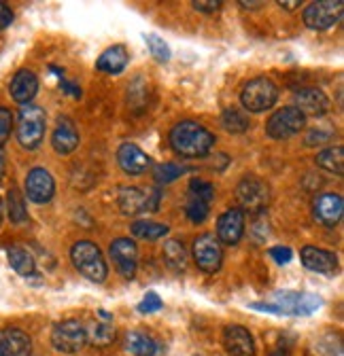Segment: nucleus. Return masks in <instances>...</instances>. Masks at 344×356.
<instances>
[{"label":"nucleus","instance_id":"f257e3e1","mask_svg":"<svg viewBox=\"0 0 344 356\" xmlns=\"http://www.w3.org/2000/svg\"><path fill=\"white\" fill-rule=\"evenodd\" d=\"M170 147L185 159H198L212 151L214 136L196 121H181L170 129Z\"/></svg>","mask_w":344,"mask_h":356},{"label":"nucleus","instance_id":"f03ea898","mask_svg":"<svg viewBox=\"0 0 344 356\" xmlns=\"http://www.w3.org/2000/svg\"><path fill=\"white\" fill-rule=\"evenodd\" d=\"M251 307L279 316H311L313 312L321 307V299L311 293L279 291L274 293V299L270 303H251Z\"/></svg>","mask_w":344,"mask_h":356},{"label":"nucleus","instance_id":"7ed1b4c3","mask_svg":"<svg viewBox=\"0 0 344 356\" xmlns=\"http://www.w3.org/2000/svg\"><path fill=\"white\" fill-rule=\"evenodd\" d=\"M70 259L77 267V272L85 276L92 282H104L109 276V267L102 257V250L90 242V240H81L70 248Z\"/></svg>","mask_w":344,"mask_h":356},{"label":"nucleus","instance_id":"20e7f679","mask_svg":"<svg viewBox=\"0 0 344 356\" xmlns=\"http://www.w3.org/2000/svg\"><path fill=\"white\" fill-rule=\"evenodd\" d=\"M47 117L45 111L36 104H24L17 115V140L24 149L34 151L45 138Z\"/></svg>","mask_w":344,"mask_h":356},{"label":"nucleus","instance_id":"39448f33","mask_svg":"<svg viewBox=\"0 0 344 356\" xmlns=\"http://www.w3.org/2000/svg\"><path fill=\"white\" fill-rule=\"evenodd\" d=\"M279 100V87L268 76L251 79L240 92V102L249 113H266Z\"/></svg>","mask_w":344,"mask_h":356},{"label":"nucleus","instance_id":"423d86ee","mask_svg":"<svg viewBox=\"0 0 344 356\" xmlns=\"http://www.w3.org/2000/svg\"><path fill=\"white\" fill-rule=\"evenodd\" d=\"M270 185L260 176H244L236 187V200L242 206L240 210L262 212L270 204Z\"/></svg>","mask_w":344,"mask_h":356},{"label":"nucleus","instance_id":"0eeeda50","mask_svg":"<svg viewBox=\"0 0 344 356\" xmlns=\"http://www.w3.org/2000/svg\"><path fill=\"white\" fill-rule=\"evenodd\" d=\"M52 343L58 352L64 354H77L88 343V329L77 318L62 321L52 331Z\"/></svg>","mask_w":344,"mask_h":356},{"label":"nucleus","instance_id":"6e6552de","mask_svg":"<svg viewBox=\"0 0 344 356\" xmlns=\"http://www.w3.org/2000/svg\"><path fill=\"white\" fill-rule=\"evenodd\" d=\"M306 127V117L295 106H285L270 115L266 123V134L274 140H287Z\"/></svg>","mask_w":344,"mask_h":356},{"label":"nucleus","instance_id":"1a4fd4ad","mask_svg":"<svg viewBox=\"0 0 344 356\" xmlns=\"http://www.w3.org/2000/svg\"><path fill=\"white\" fill-rule=\"evenodd\" d=\"M159 206L157 189H141V187H121L119 189V208L127 216H136L143 212H155Z\"/></svg>","mask_w":344,"mask_h":356},{"label":"nucleus","instance_id":"9d476101","mask_svg":"<svg viewBox=\"0 0 344 356\" xmlns=\"http://www.w3.org/2000/svg\"><path fill=\"white\" fill-rule=\"evenodd\" d=\"M344 15L342 0H321L304 9V24L311 30H329L334 28Z\"/></svg>","mask_w":344,"mask_h":356},{"label":"nucleus","instance_id":"9b49d317","mask_svg":"<svg viewBox=\"0 0 344 356\" xmlns=\"http://www.w3.org/2000/svg\"><path fill=\"white\" fill-rule=\"evenodd\" d=\"M194 261L204 274L219 272L221 263H224V248H221L219 240L210 234L198 236L194 242Z\"/></svg>","mask_w":344,"mask_h":356},{"label":"nucleus","instance_id":"f8f14e48","mask_svg":"<svg viewBox=\"0 0 344 356\" xmlns=\"http://www.w3.org/2000/svg\"><path fill=\"white\" fill-rule=\"evenodd\" d=\"M109 254L117 267V272L125 278V280H132L136 276L139 270V248L130 238H117L113 240Z\"/></svg>","mask_w":344,"mask_h":356},{"label":"nucleus","instance_id":"ddd939ff","mask_svg":"<svg viewBox=\"0 0 344 356\" xmlns=\"http://www.w3.org/2000/svg\"><path fill=\"white\" fill-rule=\"evenodd\" d=\"M56 195V181L45 168H32L26 176V197L34 204H47Z\"/></svg>","mask_w":344,"mask_h":356},{"label":"nucleus","instance_id":"4468645a","mask_svg":"<svg viewBox=\"0 0 344 356\" xmlns=\"http://www.w3.org/2000/svg\"><path fill=\"white\" fill-rule=\"evenodd\" d=\"M244 236V212L240 208L226 210L217 220V240L226 246H236Z\"/></svg>","mask_w":344,"mask_h":356},{"label":"nucleus","instance_id":"2eb2a0df","mask_svg":"<svg viewBox=\"0 0 344 356\" xmlns=\"http://www.w3.org/2000/svg\"><path fill=\"white\" fill-rule=\"evenodd\" d=\"M295 108L302 113L304 117H323L329 113L331 102L329 98L321 92L317 87H302L295 92Z\"/></svg>","mask_w":344,"mask_h":356},{"label":"nucleus","instance_id":"dca6fc26","mask_svg":"<svg viewBox=\"0 0 344 356\" xmlns=\"http://www.w3.org/2000/svg\"><path fill=\"white\" fill-rule=\"evenodd\" d=\"M344 212V202L338 193H321L313 202V216L325 227H336Z\"/></svg>","mask_w":344,"mask_h":356},{"label":"nucleus","instance_id":"f3484780","mask_svg":"<svg viewBox=\"0 0 344 356\" xmlns=\"http://www.w3.org/2000/svg\"><path fill=\"white\" fill-rule=\"evenodd\" d=\"M117 163L125 174H143L151 165V157L134 143H123L117 149Z\"/></svg>","mask_w":344,"mask_h":356},{"label":"nucleus","instance_id":"a211bd4d","mask_svg":"<svg viewBox=\"0 0 344 356\" xmlns=\"http://www.w3.org/2000/svg\"><path fill=\"white\" fill-rule=\"evenodd\" d=\"M299 259H302L304 267L311 272L317 274H334L338 270V257L331 250L325 248H317V246H304L302 252H299Z\"/></svg>","mask_w":344,"mask_h":356},{"label":"nucleus","instance_id":"6ab92c4d","mask_svg":"<svg viewBox=\"0 0 344 356\" xmlns=\"http://www.w3.org/2000/svg\"><path fill=\"white\" fill-rule=\"evenodd\" d=\"M224 346L230 356H255V341L249 329L240 325H230L224 331Z\"/></svg>","mask_w":344,"mask_h":356},{"label":"nucleus","instance_id":"aec40b11","mask_svg":"<svg viewBox=\"0 0 344 356\" xmlns=\"http://www.w3.org/2000/svg\"><path fill=\"white\" fill-rule=\"evenodd\" d=\"M79 131L72 119L68 117H58L54 136H52V145L60 155H70L77 147H79Z\"/></svg>","mask_w":344,"mask_h":356},{"label":"nucleus","instance_id":"412c9836","mask_svg":"<svg viewBox=\"0 0 344 356\" xmlns=\"http://www.w3.org/2000/svg\"><path fill=\"white\" fill-rule=\"evenodd\" d=\"M32 339L22 329H0V356H30Z\"/></svg>","mask_w":344,"mask_h":356},{"label":"nucleus","instance_id":"4be33fe9","mask_svg":"<svg viewBox=\"0 0 344 356\" xmlns=\"http://www.w3.org/2000/svg\"><path fill=\"white\" fill-rule=\"evenodd\" d=\"M9 92H11V98H13L15 102H19L22 106H24V104H30V100H32V98L36 96V92H38V79H36V74H34L32 70H28V68L19 70V72L13 76L11 85H9Z\"/></svg>","mask_w":344,"mask_h":356},{"label":"nucleus","instance_id":"5701e85b","mask_svg":"<svg viewBox=\"0 0 344 356\" xmlns=\"http://www.w3.org/2000/svg\"><path fill=\"white\" fill-rule=\"evenodd\" d=\"M127 60H130V54L123 47V44H115V47H109L96 62V68L107 72V74H119L125 66Z\"/></svg>","mask_w":344,"mask_h":356},{"label":"nucleus","instance_id":"b1692460","mask_svg":"<svg viewBox=\"0 0 344 356\" xmlns=\"http://www.w3.org/2000/svg\"><path fill=\"white\" fill-rule=\"evenodd\" d=\"M125 348L127 352H132L134 356H155L157 343L151 335L143 331H130L125 335Z\"/></svg>","mask_w":344,"mask_h":356},{"label":"nucleus","instance_id":"393cba45","mask_svg":"<svg viewBox=\"0 0 344 356\" xmlns=\"http://www.w3.org/2000/svg\"><path fill=\"white\" fill-rule=\"evenodd\" d=\"M7 257H9L11 267H13V270H15L19 276H24V278L34 276V272H36L34 257H32L24 246H11V248L7 250Z\"/></svg>","mask_w":344,"mask_h":356},{"label":"nucleus","instance_id":"a878e982","mask_svg":"<svg viewBox=\"0 0 344 356\" xmlns=\"http://www.w3.org/2000/svg\"><path fill=\"white\" fill-rule=\"evenodd\" d=\"M164 261L172 272H185L187 267V250L179 240H168L164 244Z\"/></svg>","mask_w":344,"mask_h":356},{"label":"nucleus","instance_id":"bb28decb","mask_svg":"<svg viewBox=\"0 0 344 356\" xmlns=\"http://www.w3.org/2000/svg\"><path fill=\"white\" fill-rule=\"evenodd\" d=\"M315 161L319 168H323L336 176L344 174V149L342 147H329V149L321 151Z\"/></svg>","mask_w":344,"mask_h":356},{"label":"nucleus","instance_id":"cd10ccee","mask_svg":"<svg viewBox=\"0 0 344 356\" xmlns=\"http://www.w3.org/2000/svg\"><path fill=\"white\" fill-rule=\"evenodd\" d=\"M130 229L132 236L141 240H159L168 234V225H162V222L155 220H134Z\"/></svg>","mask_w":344,"mask_h":356},{"label":"nucleus","instance_id":"c85d7f7f","mask_svg":"<svg viewBox=\"0 0 344 356\" xmlns=\"http://www.w3.org/2000/svg\"><path fill=\"white\" fill-rule=\"evenodd\" d=\"M7 212H9L11 222H15V225H19V222H26V218H28L26 200L19 193V189H11L9 191V195H7Z\"/></svg>","mask_w":344,"mask_h":356},{"label":"nucleus","instance_id":"c756f323","mask_svg":"<svg viewBox=\"0 0 344 356\" xmlns=\"http://www.w3.org/2000/svg\"><path fill=\"white\" fill-rule=\"evenodd\" d=\"M185 172H189L187 165H179V163H159L153 170V178L159 185H170L175 183L177 178H181Z\"/></svg>","mask_w":344,"mask_h":356},{"label":"nucleus","instance_id":"7c9ffc66","mask_svg":"<svg viewBox=\"0 0 344 356\" xmlns=\"http://www.w3.org/2000/svg\"><path fill=\"white\" fill-rule=\"evenodd\" d=\"M221 123L230 134H244L249 129V117L240 108H226L221 115Z\"/></svg>","mask_w":344,"mask_h":356},{"label":"nucleus","instance_id":"2f4dec72","mask_svg":"<svg viewBox=\"0 0 344 356\" xmlns=\"http://www.w3.org/2000/svg\"><path fill=\"white\" fill-rule=\"evenodd\" d=\"M185 212H187V218L198 225V222H204L206 220V216L210 212V202H206V200L189 193L187 195V204H185Z\"/></svg>","mask_w":344,"mask_h":356},{"label":"nucleus","instance_id":"473e14b6","mask_svg":"<svg viewBox=\"0 0 344 356\" xmlns=\"http://www.w3.org/2000/svg\"><path fill=\"white\" fill-rule=\"evenodd\" d=\"M88 341H92L98 348H104L115 341V329L111 323H96L92 331H88Z\"/></svg>","mask_w":344,"mask_h":356},{"label":"nucleus","instance_id":"72a5a7b5","mask_svg":"<svg viewBox=\"0 0 344 356\" xmlns=\"http://www.w3.org/2000/svg\"><path fill=\"white\" fill-rule=\"evenodd\" d=\"M145 40H147V47H149L153 60H157L159 64H166L170 60V47L166 44L164 38H159L157 34H145Z\"/></svg>","mask_w":344,"mask_h":356},{"label":"nucleus","instance_id":"f704fd0d","mask_svg":"<svg viewBox=\"0 0 344 356\" xmlns=\"http://www.w3.org/2000/svg\"><path fill=\"white\" fill-rule=\"evenodd\" d=\"M189 193L206 200V202H212L214 197V187L206 181H200V178H191V183H189Z\"/></svg>","mask_w":344,"mask_h":356},{"label":"nucleus","instance_id":"c9c22d12","mask_svg":"<svg viewBox=\"0 0 344 356\" xmlns=\"http://www.w3.org/2000/svg\"><path fill=\"white\" fill-rule=\"evenodd\" d=\"M13 129V115L9 108H0V145H5Z\"/></svg>","mask_w":344,"mask_h":356},{"label":"nucleus","instance_id":"e433bc0d","mask_svg":"<svg viewBox=\"0 0 344 356\" xmlns=\"http://www.w3.org/2000/svg\"><path fill=\"white\" fill-rule=\"evenodd\" d=\"M162 307H164V303H162V299L155 293H147L145 299L139 303V312H141V314H153V312H159Z\"/></svg>","mask_w":344,"mask_h":356},{"label":"nucleus","instance_id":"4c0bfd02","mask_svg":"<svg viewBox=\"0 0 344 356\" xmlns=\"http://www.w3.org/2000/svg\"><path fill=\"white\" fill-rule=\"evenodd\" d=\"M331 138V131H323V127L311 129L306 136V147H315V145H323Z\"/></svg>","mask_w":344,"mask_h":356},{"label":"nucleus","instance_id":"58836bf2","mask_svg":"<svg viewBox=\"0 0 344 356\" xmlns=\"http://www.w3.org/2000/svg\"><path fill=\"white\" fill-rule=\"evenodd\" d=\"M270 257L279 263V265H287L293 259V250L289 246H274L270 248Z\"/></svg>","mask_w":344,"mask_h":356},{"label":"nucleus","instance_id":"ea45409f","mask_svg":"<svg viewBox=\"0 0 344 356\" xmlns=\"http://www.w3.org/2000/svg\"><path fill=\"white\" fill-rule=\"evenodd\" d=\"M194 9L202 11V13H214V11L221 9V3H219V0H208V3H204V0H196Z\"/></svg>","mask_w":344,"mask_h":356},{"label":"nucleus","instance_id":"a19ab883","mask_svg":"<svg viewBox=\"0 0 344 356\" xmlns=\"http://www.w3.org/2000/svg\"><path fill=\"white\" fill-rule=\"evenodd\" d=\"M11 22H13V11H11V7L5 5V3H0V30H5L7 26H11Z\"/></svg>","mask_w":344,"mask_h":356},{"label":"nucleus","instance_id":"79ce46f5","mask_svg":"<svg viewBox=\"0 0 344 356\" xmlns=\"http://www.w3.org/2000/svg\"><path fill=\"white\" fill-rule=\"evenodd\" d=\"M60 87L64 89L66 94H70L72 98H81V89L77 87V85H72V83H68L64 76H60Z\"/></svg>","mask_w":344,"mask_h":356},{"label":"nucleus","instance_id":"37998d69","mask_svg":"<svg viewBox=\"0 0 344 356\" xmlns=\"http://www.w3.org/2000/svg\"><path fill=\"white\" fill-rule=\"evenodd\" d=\"M5 170H7V157H5V151L0 147V178L5 176Z\"/></svg>","mask_w":344,"mask_h":356},{"label":"nucleus","instance_id":"c03bdc74","mask_svg":"<svg viewBox=\"0 0 344 356\" xmlns=\"http://www.w3.org/2000/svg\"><path fill=\"white\" fill-rule=\"evenodd\" d=\"M279 7H283L285 11H293V9H297V7H299V0H293V3H283V0H281Z\"/></svg>","mask_w":344,"mask_h":356},{"label":"nucleus","instance_id":"a18cd8bd","mask_svg":"<svg viewBox=\"0 0 344 356\" xmlns=\"http://www.w3.org/2000/svg\"><path fill=\"white\" fill-rule=\"evenodd\" d=\"M240 7H244V9H253V7H264V3H247V0H242Z\"/></svg>","mask_w":344,"mask_h":356},{"label":"nucleus","instance_id":"49530a36","mask_svg":"<svg viewBox=\"0 0 344 356\" xmlns=\"http://www.w3.org/2000/svg\"><path fill=\"white\" fill-rule=\"evenodd\" d=\"M270 356H287V354H285V352H281V350H276V352H272Z\"/></svg>","mask_w":344,"mask_h":356},{"label":"nucleus","instance_id":"de8ad7c7","mask_svg":"<svg viewBox=\"0 0 344 356\" xmlns=\"http://www.w3.org/2000/svg\"><path fill=\"white\" fill-rule=\"evenodd\" d=\"M0 220H3V200H0Z\"/></svg>","mask_w":344,"mask_h":356}]
</instances>
